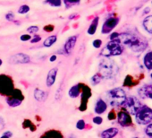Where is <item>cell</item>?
<instances>
[{"instance_id": "1", "label": "cell", "mask_w": 152, "mask_h": 138, "mask_svg": "<svg viewBox=\"0 0 152 138\" xmlns=\"http://www.w3.org/2000/svg\"><path fill=\"white\" fill-rule=\"evenodd\" d=\"M118 39L120 40L121 43L124 46L129 47L134 52H138V53L142 52L148 47L147 42L136 35H132L129 33H122L119 35Z\"/></svg>"}, {"instance_id": "2", "label": "cell", "mask_w": 152, "mask_h": 138, "mask_svg": "<svg viewBox=\"0 0 152 138\" xmlns=\"http://www.w3.org/2000/svg\"><path fill=\"white\" fill-rule=\"evenodd\" d=\"M107 103L113 108L121 107L126 100V93L122 88H114L106 93Z\"/></svg>"}, {"instance_id": "3", "label": "cell", "mask_w": 152, "mask_h": 138, "mask_svg": "<svg viewBox=\"0 0 152 138\" xmlns=\"http://www.w3.org/2000/svg\"><path fill=\"white\" fill-rule=\"evenodd\" d=\"M99 73L101 75L103 78L110 79L114 77L117 72H118V67L114 60L110 59L109 57H105L102 59L99 65Z\"/></svg>"}, {"instance_id": "4", "label": "cell", "mask_w": 152, "mask_h": 138, "mask_svg": "<svg viewBox=\"0 0 152 138\" xmlns=\"http://www.w3.org/2000/svg\"><path fill=\"white\" fill-rule=\"evenodd\" d=\"M124 52V45L121 43L119 39L110 40L106 47L101 50L100 55L105 57L120 56Z\"/></svg>"}, {"instance_id": "5", "label": "cell", "mask_w": 152, "mask_h": 138, "mask_svg": "<svg viewBox=\"0 0 152 138\" xmlns=\"http://www.w3.org/2000/svg\"><path fill=\"white\" fill-rule=\"evenodd\" d=\"M15 89V83L11 76L0 75V95L5 97L9 96Z\"/></svg>"}, {"instance_id": "6", "label": "cell", "mask_w": 152, "mask_h": 138, "mask_svg": "<svg viewBox=\"0 0 152 138\" xmlns=\"http://www.w3.org/2000/svg\"><path fill=\"white\" fill-rule=\"evenodd\" d=\"M5 101H6V103L7 104L8 107H10V108H17L24 101V95H23V92L20 89L15 88L14 90V92L9 96L6 97Z\"/></svg>"}, {"instance_id": "7", "label": "cell", "mask_w": 152, "mask_h": 138, "mask_svg": "<svg viewBox=\"0 0 152 138\" xmlns=\"http://www.w3.org/2000/svg\"><path fill=\"white\" fill-rule=\"evenodd\" d=\"M136 121L140 125H148L152 121V109L147 106H141V108L135 114Z\"/></svg>"}, {"instance_id": "8", "label": "cell", "mask_w": 152, "mask_h": 138, "mask_svg": "<svg viewBox=\"0 0 152 138\" xmlns=\"http://www.w3.org/2000/svg\"><path fill=\"white\" fill-rule=\"evenodd\" d=\"M123 106L130 115H135L138 112V110L141 108L142 104L138 98L134 96H131L126 98Z\"/></svg>"}, {"instance_id": "9", "label": "cell", "mask_w": 152, "mask_h": 138, "mask_svg": "<svg viewBox=\"0 0 152 138\" xmlns=\"http://www.w3.org/2000/svg\"><path fill=\"white\" fill-rule=\"evenodd\" d=\"M81 104H80V107H79V110L83 112L87 109L88 108V101L90 100V98L91 97V91L90 89L89 86L83 84V91H82V93H81Z\"/></svg>"}, {"instance_id": "10", "label": "cell", "mask_w": 152, "mask_h": 138, "mask_svg": "<svg viewBox=\"0 0 152 138\" xmlns=\"http://www.w3.org/2000/svg\"><path fill=\"white\" fill-rule=\"evenodd\" d=\"M117 122L118 124L123 126V127H127L130 126L132 124V117L131 115L126 111V110H120L117 115Z\"/></svg>"}, {"instance_id": "11", "label": "cell", "mask_w": 152, "mask_h": 138, "mask_svg": "<svg viewBox=\"0 0 152 138\" xmlns=\"http://www.w3.org/2000/svg\"><path fill=\"white\" fill-rule=\"evenodd\" d=\"M9 62L13 65H24L31 62V57L25 53H17L10 57Z\"/></svg>"}, {"instance_id": "12", "label": "cell", "mask_w": 152, "mask_h": 138, "mask_svg": "<svg viewBox=\"0 0 152 138\" xmlns=\"http://www.w3.org/2000/svg\"><path fill=\"white\" fill-rule=\"evenodd\" d=\"M118 23H119V19L117 17H110V18H108L103 23V26H102V29H101V32L103 34L110 33L116 27Z\"/></svg>"}, {"instance_id": "13", "label": "cell", "mask_w": 152, "mask_h": 138, "mask_svg": "<svg viewBox=\"0 0 152 138\" xmlns=\"http://www.w3.org/2000/svg\"><path fill=\"white\" fill-rule=\"evenodd\" d=\"M77 39H78L77 35H73V36H71L65 41V43L64 45V48H63L64 54L70 55L72 53V51L73 50V48H74V47L76 45V42H77Z\"/></svg>"}, {"instance_id": "14", "label": "cell", "mask_w": 152, "mask_h": 138, "mask_svg": "<svg viewBox=\"0 0 152 138\" xmlns=\"http://www.w3.org/2000/svg\"><path fill=\"white\" fill-rule=\"evenodd\" d=\"M107 103L105 100H103L102 98H99L94 105V113H96L97 115H102L104 114L107 109Z\"/></svg>"}, {"instance_id": "15", "label": "cell", "mask_w": 152, "mask_h": 138, "mask_svg": "<svg viewBox=\"0 0 152 138\" xmlns=\"http://www.w3.org/2000/svg\"><path fill=\"white\" fill-rule=\"evenodd\" d=\"M83 84H76L72 85L68 91V96L72 99H77L81 96Z\"/></svg>"}, {"instance_id": "16", "label": "cell", "mask_w": 152, "mask_h": 138, "mask_svg": "<svg viewBox=\"0 0 152 138\" xmlns=\"http://www.w3.org/2000/svg\"><path fill=\"white\" fill-rule=\"evenodd\" d=\"M57 74H58V69L56 67H54L48 71V76H47V80H46V85L48 87H52L55 84Z\"/></svg>"}, {"instance_id": "17", "label": "cell", "mask_w": 152, "mask_h": 138, "mask_svg": "<svg viewBox=\"0 0 152 138\" xmlns=\"http://www.w3.org/2000/svg\"><path fill=\"white\" fill-rule=\"evenodd\" d=\"M138 93L141 99L152 100V85H143L139 89Z\"/></svg>"}, {"instance_id": "18", "label": "cell", "mask_w": 152, "mask_h": 138, "mask_svg": "<svg viewBox=\"0 0 152 138\" xmlns=\"http://www.w3.org/2000/svg\"><path fill=\"white\" fill-rule=\"evenodd\" d=\"M33 97L37 101L44 102L48 99V92L39 88H36L33 92Z\"/></svg>"}, {"instance_id": "19", "label": "cell", "mask_w": 152, "mask_h": 138, "mask_svg": "<svg viewBox=\"0 0 152 138\" xmlns=\"http://www.w3.org/2000/svg\"><path fill=\"white\" fill-rule=\"evenodd\" d=\"M39 138H64V136L60 131L56 129H50L46 131Z\"/></svg>"}, {"instance_id": "20", "label": "cell", "mask_w": 152, "mask_h": 138, "mask_svg": "<svg viewBox=\"0 0 152 138\" xmlns=\"http://www.w3.org/2000/svg\"><path fill=\"white\" fill-rule=\"evenodd\" d=\"M119 133L118 128L116 127H109L107 129H105L101 132L100 137L101 138H114Z\"/></svg>"}, {"instance_id": "21", "label": "cell", "mask_w": 152, "mask_h": 138, "mask_svg": "<svg viewBox=\"0 0 152 138\" xmlns=\"http://www.w3.org/2000/svg\"><path fill=\"white\" fill-rule=\"evenodd\" d=\"M99 17H95L93 19V21L91 22V25L89 26V29L87 31V33L89 35H94L97 32V29H98V25H99Z\"/></svg>"}, {"instance_id": "22", "label": "cell", "mask_w": 152, "mask_h": 138, "mask_svg": "<svg viewBox=\"0 0 152 138\" xmlns=\"http://www.w3.org/2000/svg\"><path fill=\"white\" fill-rule=\"evenodd\" d=\"M143 62H144V65L146 66L148 70H152V51L148 52L145 55Z\"/></svg>"}, {"instance_id": "23", "label": "cell", "mask_w": 152, "mask_h": 138, "mask_svg": "<svg viewBox=\"0 0 152 138\" xmlns=\"http://www.w3.org/2000/svg\"><path fill=\"white\" fill-rule=\"evenodd\" d=\"M143 26H144L145 30L148 33L152 34V15L148 16V17H146L144 19V21H143Z\"/></svg>"}, {"instance_id": "24", "label": "cell", "mask_w": 152, "mask_h": 138, "mask_svg": "<svg viewBox=\"0 0 152 138\" xmlns=\"http://www.w3.org/2000/svg\"><path fill=\"white\" fill-rule=\"evenodd\" d=\"M57 40V36L56 35H51L48 36L44 41H43V46L46 48H49L51 46H53Z\"/></svg>"}, {"instance_id": "25", "label": "cell", "mask_w": 152, "mask_h": 138, "mask_svg": "<svg viewBox=\"0 0 152 138\" xmlns=\"http://www.w3.org/2000/svg\"><path fill=\"white\" fill-rule=\"evenodd\" d=\"M103 77L101 76V75L99 73H97L95 75H93L91 78V83L92 85H98L99 84H100V82L102 81Z\"/></svg>"}, {"instance_id": "26", "label": "cell", "mask_w": 152, "mask_h": 138, "mask_svg": "<svg viewBox=\"0 0 152 138\" xmlns=\"http://www.w3.org/2000/svg\"><path fill=\"white\" fill-rule=\"evenodd\" d=\"M23 126L24 127V128H29L31 131H35L36 129H37V126L30 120V119H25L24 121H23Z\"/></svg>"}, {"instance_id": "27", "label": "cell", "mask_w": 152, "mask_h": 138, "mask_svg": "<svg viewBox=\"0 0 152 138\" xmlns=\"http://www.w3.org/2000/svg\"><path fill=\"white\" fill-rule=\"evenodd\" d=\"M86 121L84 119H79L77 122H76V125H75V127L77 130H80V131H83L86 128Z\"/></svg>"}, {"instance_id": "28", "label": "cell", "mask_w": 152, "mask_h": 138, "mask_svg": "<svg viewBox=\"0 0 152 138\" xmlns=\"http://www.w3.org/2000/svg\"><path fill=\"white\" fill-rule=\"evenodd\" d=\"M45 3L54 7H60L62 6V0H46Z\"/></svg>"}, {"instance_id": "29", "label": "cell", "mask_w": 152, "mask_h": 138, "mask_svg": "<svg viewBox=\"0 0 152 138\" xmlns=\"http://www.w3.org/2000/svg\"><path fill=\"white\" fill-rule=\"evenodd\" d=\"M30 11V7L27 5H23L20 7V8L18 9V14L20 15H25Z\"/></svg>"}, {"instance_id": "30", "label": "cell", "mask_w": 152, "mask_h": 138, "mask_svg": "<svg viewBox=\"0 0 152 138\" xmlns=\"http://www.w3.org/2000/svg\"><path fill=\"white\" fill-rule=\"evenodd\" d=\"M92 122H93V124L99 126V125H101L103 123V118H102V117L98 115V116H96V117H94L92 118Z\"/></svg>"}, {"instance_id": "31", "label": "cell", "mask_w": 152, "mask_h": 138, "mask_svg": "<svg viewBox=\"0 0 152 138\" xmlns=\"http://www.w3.org/2000/svg\"><path fill=\"white\" fill-rule=\"evenodd\" d=\"M145 133L148 138H152V124L148 125V126L145 129Z\"/></svg>"}, {"instance_id": "32", "label": "cell", "mask_w": 152, "mask_h": 138, "mask_svg": "<svg viewBox=\"0 0 152 138\" xmlns=\"http://www.w3.org/2000/svg\"><path fill=\"white\" fill-rule=\"evenodd\" d=\"M12 136H13V132L7 130V131L2 133V134L0 135V138H11Z\"/></svg>"}, {"instance_id": "33", "label": "cell", "mask_w": 152, "mask_h": 138, "mask_svg": "<svg viewBox=\"0 0 152 138\" xmlns=\"http://www.w3.org/2000/svg\"><path fill=\"white\" fill-rule=\"evenodd\" d=\"M64 2L65 5L69 6H73V5H77L81 2V0H64Z\"/></svg>"}, {"instance_id": "34", "label": "cell", "mask_w": 152, "mask_h": 138, "mask_svg": "<svg viewBox=\"0 0 152 138\" xmlns=\"http://www.w3.org/2000/svg\"><path fill=\"white\" fill-rule=\"evenodd\" d=\"M92 45L95 48H99L102 45V40H99V39H97V40H94L93 42H92Z\"/></svg>"}, {"instance_id": "35", "label": "cell", "mask_w": 152, "mask_h": 138, "mask_svg": "<svg viewBox=\"0 0 152 138\" xmlns=\"http://www.w3.org/2000/svg\"><path fill=\"white\" fill-rule=\"evenodd\" d=\"M38 31H39V27L36 26V25L30 26V27L27 29V32H30V33H36V32H38Z\"/></svg>"}, {"instance_id": "36", "label": "cell", "mask_w": 152, "mask_h": 138, "mask_svg": "<svg viewBox=\"0 0 152 138\" xmlns=\"http://www.w3.org/2000/svg\"><path fill=\"white\" fill-rule=\"evenodd\" d=\"M31 36L30 35V34H23L21 37H20V40H22V41H28V40H31Z\"/></svg>"}, {"instance_id": "37", "label": "cell", "mask_w": 152, "mask_h": 138, "mask_svg": "<svg viewBox=\"0 0 152 138\" xmlns=\"http://www.w3.org/2000/svg\"><path fill=\"white\" fill-rule=\"evenodd\" d=\"M41 40V37L39 36V35H35L33 38H31V42L32 43V44H34V43H38V42H39Z\"/></svg>"}, {"instance_id": "38", "label": "cell", "mask_w": 152, "mask_h": 138, "mask_svg": "<svg viewBox=\"0 0 152 138\" xmlns=\"http://www.w3.org/2000/svg\"><path fill=\"white\" fill-rule=\"evenodd\" d=\"M6 19L8 20V21H13L15 19V15L13 13H8L6 15Z\"/></svg>"}, {"instance_id": "39", "label": "cell", "mask_w": 152, "mask_h": 138, "mask_svg": "<svg viewBox=\"0 0 152 138\" xmlns=\"http://www.w3.org/2000/svg\"><path fill=\"white\" fill-rule=\"evenodd\" d=\"M119 35H120V33H117V32H113V33L110 35V40L118 39V38H119Z\"/></svg>"}, {"instance_id": "40", "label": "cell", "mask_w": 152, "mask_h": 138, "mask_svg": "<svg viewBox=\"0 0 152 138\" xmlns=\"http://www.w3.org/2000/svg\"><path fill=\"white\" fill-rule=\"evenodd\" d=\"M115 117H116V115H115L113 111L109 112V114H108V116H107V117H108V119H109V120H113V119H115Z\"/></svg>"}, {"instance_id": "41", "label": "cell", "mask_w": 152, "mask_h": 138, "mask_svg": "<svg viewBox=\"0 0 152 138\" xmlns=\"http://www.w3.org/2000/svg\"><path fill=\"white\" fill-rule=\"evenodd\" d=\"M56 59H57V56H56V55H52V56L49 57V61H50V62H55Z\"/></svg>"}, {"instance_id": "42", "label": "cell", "mask_w": 152, "mask_h": 138, "mask_svg": "<svg viewBox=\"0 0 152 138\" xmlns=\"http://www.w3.org/2000/svg\"><path fill=\"white\" fill-rule=\"evenodd\" d=\"M2 65H3V60H2L1 58H0V67H1Z\"/></svg>"}, {"instance_id": "43", "label": "cell", "mask_w": 152, "mask_h": 138, "mask_svg": "<svg viewBox=\"0 0 152 138\" xmlns=\"http://www.w3.org/2000/svg\"><path fill=\"white\" fill-rule=\"evenodd\" d=\"M2 127V124H1V121H0V128Z\"/></svg>"}, {"instance_id": "44", "label": "cell", "mask_w": 152, "mask_h": 138, "mask_svg": "<svg viewBox=\"0 0 152 138\" xmlns=\"http://www.w3.org/2000/svg\"><path fill=\"white\" fill-rule=\"evenodd\" d=\"M151 76V78H152V74H151V76Z\"/></svg>"}, {"instance_id": "45", "label": "cell", "mask_w": 152, "mask_h": 138, "mask_svg": "<svg viewBox=\"0 0 152 138\" xmlns=\"http://www.w3.org/2000/svg\"><path fill=\"white\" fill-rule=\"evenodd\" d=\"M136 138H137V137H136Z\"/></svg>"}]
</instances>
